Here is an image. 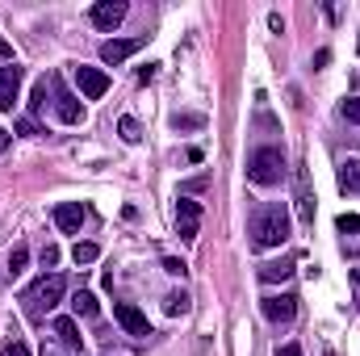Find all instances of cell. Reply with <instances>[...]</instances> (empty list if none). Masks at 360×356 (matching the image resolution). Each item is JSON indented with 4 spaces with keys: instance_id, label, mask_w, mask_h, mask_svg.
Returning <instances> with one entry per match:
<instances>
[{
    "instance_id": "obj_1",
    "label": "cell",
    "mask_w": 360,
    "mask_h": 356,
    "mask_svg": "<svg viewBox=\"0 0 360 356\" xmlns=\"http://www.w3.org/2000/svg\"><path fill=\"white\" fill-rule=\"evenodd\" d=\"M248 235H252V248L256 252L281 248L289 239V210L285 205H260L256 218H252V227H248Z\"/></svg>"
},
{
    "instance_id": "obj_2",
    "label": "cell",
    "mask_w": 360,
    "mask_h": 356,
    "mask_svg": "<svg viewBox=\"0 0 360 356\" xmlns=\"http://www.w3.org/2000/svg\"><path fill=\"white\" fill-rule=\"evenodd\" d=\"M63 293H68V281H63V272H42L34 285H25V293H21V306H25V314L30 319H46L59 302H63Z\"/></svg>"
},
{
    "instance_id": "obj_3",
    "label": "cell",
    "mask_w": 360,
    "mask_h": 356,
    "mask_svg": "<svg viewBox=\"0 0 360 356\" xmlns=\"http://www.w3.org/2000/svg\"><path fill=\"white\" fill-rule=\"evenodd\" d=\"M248 180L252 184H281L285 180V151L281 147H256L252 155H248Z\"/></svg>"
},
{
    "instance_id": "obj_4",
    "label": "cell",
    "mask_w": 360,
    "mask_h": 356,
    "mask_svg": "<svg viewBox=\"0 0 360 356\" xmlns=\"http://www.w3.org/2000/svg\"><path fill=\"white\" fill-rule=\"evenodd\" d=\"M113 319H117V327H122L130 340H147V336H151V323H147V314H143L134 302H113Z\"/></svg>"
},
{
    "instance_id": "obj_5",
    "label": "cell",
    "mask_w": 360,
    "mask_h": 356,
    "mask_svg": "<svg viewBox=\"0 0 360 356\" xmlns=\"http://www.w3.org/2000/svg\"><path fill=\"white\" fill-rule=\"evenodd\" d=\"M126 13H130V4L126 0H96L89 8V21L96 30H105V34H113L122 21H126Z\"/></svg>"
},
{
    "instance_id": "obj_6",
    "label": "cell",
    "mask_w": 360,
    "mask_h": 356,
    "mask_svg": "<svg viewBox=\"0 0 360 356\" xmlns=\"http://www.w3.org/2000/svg\"><path fill=\"white\" fill-rule=\"evenodd\" d=\"M260 310H264L269 323H293L297 298H293V293H269V298H260Z\"/></svg>"
},
{
    "instance_id": "obj_7",
    "label": "cell",
    "mask_w": 360,
    "mask_h": 356,
    "mask_svg": "<svg viewBox=\"0 0 360 356\" xmlns=\"http://www.w3.org/2000/svg\"><path fill=\"white\" fill-rule=\"evenodd\" d=\"M51 89H55V113H59V122H68V126H76V122H84V105L72 96V92L63 89V80L55 76L51 80Z\"/></svg>"
},
{
    "instance_id": "obj_8",
    "label": "cell",
    "mask_w": 360,
    "mask_h": 356,
    "mask_svg": "<svg viewBox=\"0 0 360 356\" xmlns=\"http://www.w3.org/2000/svg\"><path fill=\"white\" fill-rule=\"evenodd\" d=\"M21 80H25V72H21L17 63H4V68H0V113H8V109L17 105Z\"/></svg>"
},
{
    "instance_id": "obj_9",
    "label": "cell",
    "mask_w": 360,
    "mask_h": 356,
    "mask_svg": "<svg viewBox=\"0 0 360 356\" xmlns=\"http://www.w3.org/2000/svg\"><path fill=\"white\" fill-rule=\"evenodd\" d=\"M147 46V38H109L105 46H101V63H109V68H117V63H126L134 51H143Z\"/></svg>"
},
{
    "instance_id": "obj_10",
    "label": "cell",
    "mask_w": 360,
    "mask_h": 356,
    "mask_svg": "<svg viewBox=\"0 0 360 356\" xmlns=\"http://www.w3.org/2000/svg\"><path fill=\"white\" fill-rule=\"evenodd\" d=\"M84 218H89V210H84L80 201H59V205H55V227H59L63 235H80Z\"/></svg>"
},
{
    "instance_id": "obj_11",
    "label": "cell",
    "mask_w": 360,
    "mask_h": 356,
    "mask_svg": "<svg viewBox=\"0 0 360 356\" xmlns=\"http://www.w3.org/2000/svg\"><path fill=\"white\" fill-rule=\"evenodd\" d=\"M197 227H201V205L193 197H180L176 201V235L180 239H197Z\"/></svg>"
},
{
    "instance_id": "obj_12",
    "label": "cell",
    "mask_w": 360,
    "mask_h": 356,
    "mask_svg": "<svg viewBox=\"0 0 360 356\" xmlns=\"http://www.w3.org/2000/svg\"><path fill=\"white\" fill-rule=\"evenodd\" d=\"M76 84H80V92L89 96V101H101L105 92H109V76L101 72V68H76Z\"/></svg>"
},
{
    "instance_id": "obj_13",
    "label": "cell",
    "mask_w": 360,
    "mask_h": 356,
    "mask_svg": "<svg viewBox=\"0 0 360 356\" xmlns=\"http://www.w3.org/2000/svg\"><path fill=\"white\" fill-rule=\"evenodd\" d=\"M297 218L306 227H314V197H310V180H306V168H297Z\"/></svg>"
},
{
    "instance_id": "obj_14",
    "label": "cell",
    "mask_w": 360,
    "mask_h": 356,
    "mask_svg": "<svg viewBox=\"0 0 360 356\" xmlns=\"http://www.w3.org/2000/svg\"><path fill=\"white\" fill-rule=\"evenodd\" d=\"M55 340L68 348V352H80L84 348V340H80V327H76V319H55Z\"/></svg>"
},
{
    "instance_id": "obj_15",
    "label": "cell",
    "mask_w": 360,
    "mask_h": 356,
    "mask_svg": "<svg viewBox=\"0 0 360 356\" xmlns=\"http://www.w3.org/2000/svg\"><path fill=\"white\" fill-rule=\"evenodd\" d=\"M72 310H76L80 319H96V314H101V302H96V293H89V289H76V293H72Z\"/></svg>"
},
{
    "instance_id": "obj_16",
    "label": "cell",
    "mask_w": 360,
    "mask_h": 356,
    "mask_svg": "<svg viewBox=\"0 0 360 356\" xmlns=\"http://www.w3.org/2000/svg\"><path fill=\"white\" fill-rule=\"evenodd\" d=\"M293 272V256H285V260H272V265H260V281H285Z\"/></svg>"
},
{
    "instance_id": "obj_17",
    "label": "cell",
    "mask_w": 360,
    "mask_h": 356,
    "mask_svg": "<svg viewBox=\"0 0 360 356\" xmlns=\"http://www.w3.org/2000/svg\"><path fill=\"white\" fill-rule=\"evenodd\" d=\"M340 189L344 193H360V160H348L340 168Z\"/></svg>"
},
{
    "instance_id": "obj_18",
    "label": "cell",
    "mask_w": 360,
    "mask_h": 356,
    "mask_svg": "<svg viewBox=\"0 0 360 356\" xmlns=\"http://www.w3.org/2000/svg\"><path fill=\"white\" fill-rule=\"evenodd\" d=\"M25 265H30V248H25V243H17V248L8 252V276H21Z\"/></svg>"
},
{
    "instance_id": "obj_19",
    "label": "cell",
    "mask_w": 360,
    "mask_h": 356,
    "mask_svg": "<svg viewBox=\"0 0 360 356\" xmlns=\"http://www.w3.org/2000/svg\"><path fill=\"white\" fill-rule=\"evenodd\" d=\"M96 256H101L96 243H76V248H72V260H76V265H96Z\"/></svg>"
},
{
    "instance_id": "obj_20",
    "label": "cell",
    "mask_w": 360,
    "mask_h": 356,
    "mask_svg": "<svg viewBox=\"0 0 360 356\" xmlns=\"http://www.w3.org/2000/svg\"><path fill=\"white\" fill-rule=\"evenodd\" d=\"M117 130H122V139H126V143H139V139H143V126H139L134 117H122V122H117Z\"/></svg>"
},
{
    "instance_id": "obj_21",
    "label": "cell",
    "mask_w": 360,
    "mask_h": 356,
    "mask_svg": "<svg viewBox=\"0 0 360 356\" xmlns=\"http://www.w3.org/2000/svg\"><path fill=\"white\" fill-rule=\"evenodd\" d=\"M42 109H46V80H38L30 92V113H42Z\"/></svg>"
},
{
    "instance_id": "obj_22",
    "label": "cell",
    "mask_w": 360,
    "mask_h": 356,
    "mask_svg": "<svg viewBox=\"0 0 360 356\" xmlns=\"http://www.w3.org/2000/svg\"><path fill=\"white\" fill-rule=\"evenodd\" d=\"M168 314H188V293H168Z\"/></svg>"
},
{
    "instance_id": "obj_23",
    "label": "cell",
    "mask_w": 360,
    "mask_h": 356,
    "mask_svg": "<svg viewBox=\"0 0 360 356\" xmlns=\"http://www.w3.org/2000/svg\"><path fill=\"white\" fill-rule=\"evenodd\" d=\"M340 113H344L348 122H356V126H360V96H352V101H344V105H340Z\"/></svg>"
},
{
    "instance_id": "obj_24",
    "label": "cell",
    "mask_w": 360,
    "mask_h": 356,
    "mask_svg": "<svg viewBox=\"0 0 360 356\" xmlns=\"http://www.w3.org/2000/svg\"><path fill=\"white\" fill-rule=\"evenodd\" d=\"M0 356H34V352H30V348H25V344H21L17 336H13V340L4 344V352H0Z\"/></svg>"
},
{
    "instance_id": "obj_25",
    "label": "cell",
    "mask_w": 360,
    "mask_h": 356,
    "mask_svg": "<svg viewBox=\"0 0 360 356\" xmlns=\"http://www.w3.org/2000/svg\"><path fill=\"white\" fill-rule=\"evenodd\" d=\"M335 227H340L344 235H348V231H360V214H340V222H335Z\"/></svg>"
},
{
    "instance_id": "obj_26",
    "label": "cell",
    "mask_w": 360,
    "mask_h": 356,
    "mask_svg": "<svg viewBox=\"0 0 360 356\" xmlns=\"http://www.w3.org/2000/svg\"><path fill=\"white\" fill-rule=\"evenodd\" d=\"M55 265H59V248L46 243V248H42V268H55Z\"/></svg>"
},
{
    "instance_id": "obj_27",
    "label": "cell",
    "mask_w": 360,
    "mask_h": 356,
    "mask_svg": "<svg viewBox=\"0 0 360 356\" xmlns=\"http://www.w3.org/2000/svg\"><path fill=\"white\" fill-rule=\"evenodd\" d=\"M172 126H176V130H193V126H201V117H193V113H184V117H172Z\"/></svg>"
},
{
    "instance_id": "obj_28",
    "label": "cell",
    "mask_w": 360,
    "mask_h": 356,
    "mask_svg": "<svg viewBox=\"0 0 360 356\" xmlns=\"http://www.w3.org/2000/svg\"><path fill=\"white\" fill-rule=\"evenodd\" d=\"M17 134H42V130H38L34 117H21V122H17Z\"/></svg>"
},
{
    "instance_id": "obj_29",
    "label": "cell",
    "mask_w": 360,
    "mask_h": 356,
    "mask_svg": "<svg viewBox=\"0 0 360 356\" xmlns=\"http://www.w3.org/2000/svg\"><path fill=\"white\" fill-rule=\"evenodd\" d=\"M164 268H168V272H172V276H184V260H176V256H168V260H164Z\"/></svg>"
},
{
    "instance_id": "obj_30",
    "label": "cell",
    "mask_w": 360,
    "mask_h": 356,
    "mask_svg": "<svg viewBox=\"0 0 360 356\" xmlns=\"http://www.w3.org/2000/svg\"><path fill=\"white\" fill-rule=\"evenodd\" d=\"M352 289H356V310H360V268H352Z\"/></svg>"
},
{
    "instance_id": "obj_31",
    "label": "cell",
    "mask_w": 360,
    "mask_h": 356,
    "mask_svg": "<svg viewBox=\"0 0 360 356\" xmlns=\"http://www.w3.org/2000/svg\"><path fill=\"white\" fill-rule=\"evenodd\" d=\"M281 356H302V348H297V344H285V348H281Z\"/></svg>"
},
{
    "instance_id": "obj_32",
    "label": "cell",
    "mask_w": 360,
    "mask_h": 356,
    "mask_svg": "<svg viewBox=\"0 0 360 356\" xmlns=\"http://www.w3.org/2000/svg\"><path fill=\"white\" fill-rule=\"evenodd\" d=\"M8 143H13V134H8V130H0V151H4Z\"/></svg>"
},
{
    "instance_id": "obj_33",
    "label": "cell",
    "mask_w": 360,
    "mask_h": 356,
    "mask_svg": "<svg viewBox=\"0 0 360 356\" xmlns=\"http://www.w3.org/2000/svg\"><path fill=\"white\" fill-rule=\"evenodd\" d=\"M42 356H63V352H55V348H42Z\"/></svg>"
}]
</instances>
